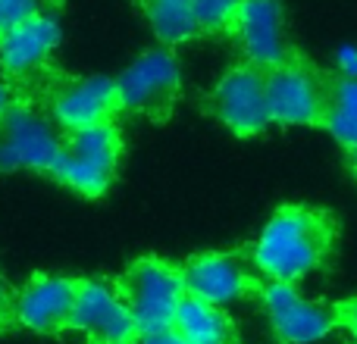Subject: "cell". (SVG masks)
Here are the masks:
<instances>
[{
  "label": "cell",
  "mask_w": 357,
  "mask_h": 344,
  "mask_svg": "<svg viewBox=\"0 0 357 344\" xmlns=\"http://www.w3.org/2000/svg\"><path fill=\"white\" fill-rule=\"evenodd\" d=\"M213 113L235 135H260L273 123L266 107V75L257 66L229 69L213 88Z\"/></svg>",
  "instance_id": "8"
},
{
  "label": "cell",
  "mask_w": 357,
  "mask_h": 344,
  "mask_svg": "<svg viewBox=\"0 0 357 344\" xmlns=\"http://www.w3.org/2000/svg\"><path fill=\"white\" fill-rule=\"evenodd\" d=\"M182 282L185 295L213 304V307L235 304L251 291V276L229 253H201V257L188 260L182 266Z\"/></svg>",
  "instance_id": "14"
},
{
  "label": "cell",
  "mask_w": 357,
  "mask_h": 344,
  "mask_svg": "<svg viewBox=\"0 0 357 344\" xmlns=\"http://www.w3.org/2000/svg\"><path fill=\"white\" fill-rule=\"evenodd\" d=\"M10 320H13V295H10V288H6V282L0 279V329Z\"/></svg>",
  "instance_id": "22"
},
{
  "label": "cell",
  "mask_w": 357,
  "mask_h": 344,
  "mask_svg": "<svg viewBox=\"0 0 357 344\" xmlns=\"http://www.w3.org/2000/svg\"><path fill=\"white\" fill-rule=\"evenodd\" d=\"M191 13H195L197 31H222L229 25H235L241 0H188Z\"/></svg>",
  "instance_id": "18"
},
{
  "label": "cell",
  "mask_w": 357,
  "mask_h": 344,
  "mask_svg": "<svg viewBox=\"0 0 357 344\" xmlns=\"http://www.w3.org/2000/svg\"><path fill=\"white\" fill-rule=\"evenodd\" d=\"M182 69L169 50H148L116 79L119 107L129 113H160L178 94Z\"/></svg>",
  "instance_id": "6"
},
{
  "label": "cell",
  "mask_w": 357,
  "mask_h": 344,
  "mask_svg": "<svg viewBox=\"0 0 357 344\" xmlns=\"http://www.w3.org/2000/svg\"><path fill=\"white\" fill-rule=\"evenodd\" d=\"M333 247L326 216L304 207H282L254 241V266L270 282L295 285L317 272Z\"/></svg>",
  "instance_id": "1"
},
{
  "label": "cell",
  "mask_w": 357,
  "mask_h": 344,
  "mask_svg": "<svg viewBox=\"0 0 357 344\" xmlns=\"http://www.w3.org/2000/svg\"><path fill=\"white\" fill-rule=\"evenodd\" d=\"M38 13H41V0H0V31L29 22Z\"/></svg>",
  "instance_id": "19"
},
{
  "label": "cell",
  "mask_w": 357,
  "mask_h": 344,
  "mask_svg": "<svg viewBox=\"0 0 357 344\" xmlns=\"http://www.w3.org/2000/svg\"><path fill=\"white\" fill-rule=\"evenodd\" d=\"M66 138L31 107H10L0 119V169L56 172Z\"/></svg>",
  "instance_id": "3"
},
{
  "label": "cell",
  "mask_w": 357,
  "mask_h": 344,
  "mask_svg": "<svg viewBox=\"0 0 357 344\" xmlns=\"http://www.w3.org/2000/svg\"><path fill=\"white\" fill-rule=\"evenodd\" d=\"M335 66L342 69V75H345V79H357V47H354V44L339 47V54H335Z\"/></svg>",
  "instance_id": "20"
},
{
  "label": "cell",
  "mask_w": 357,
  "mask_h": 344,
  "mask_svg": "<svg viewBox=\"0 0 357 344\" xmlns=\"http://www.w3.org/2000/svg\"><path fill=\"white\" fill-rule=\"evenodd\" d=\"M6 110H10V88H6V81L0 79V119L6 116Z\"/></svg>",
  "instance_id": "24"
},
{
  "label": "cell",
  "mask_w": 357,
  "mask_h": 344,
  "mask_svg": "<svg viewBox=\"0 0 357 344\" xmlns=\"http://www.w3.org/2000/svg\"><path fill=\"white\" fill-rule=\"evenodd\" d=\"M339 320L345 322V329H348V332H351V338L357 341V301L342 304V310H339Z\"/></svg>",
  "instance_id": "21"
},
{
  "label": "cell",
  "mask_w": 357,
  "mask_h": 344,
  "mask_svg": "<svg viewBox=\"0 0 357 344\" xmlns=\"http://www.w3.org/2000/svg\"><path fill=\"white\" fill-rule=\"evenodd\" d=\"M264 310L270 316L273 332L285 344H317L335 329L339 316L317 301H307L295 285L270 282L264 288Z\"/></svg>",
  "instance_id": "9"
},
{
  "label": "cell",
  "mask_w": 357,
  "mask_h": 344,
  "mask_svg": "<svg viewBox=\"0 0 357 344\" xmlns=\"http://www.w3.org/2000/svg\"><path fill=\"white\" fill-rule=\"evenodd\" d=\"M119 295L135 320L138 335L173 329L178 307L188 297L182 269L163 263V260H138L119 282Z\"/></svg>",
  "instance_id": "2"
},
{
  "label": "cell",
  "mask_w": 357,
  "mask_h": 344,
  "mask_svg": "<svg viewBox=\"0 0 357 344\" xmlns=\"http://www.w3.org/2000/svg\"><path fill=\"white\" fill-rule=\"evenodd\" d=\"M138 344H188L182 341L178 335L173 332V329H167V332H151V335H142V341Z\"/></svg>",
  "instance_id": "23"
},
{
  "label": "cell",
  "mask_w": 357,
  "mask_h": 344,
  "mask_svg": "<svg viewBox=\"0 0 357 344\" xmlns=\"http://www.w3.org/2000/svg\"><path fill=\"white\" fill-rule=\"evenodd\" d=\"M116 110H119L116 81L104 79V75H88V79L69 81L54 97V119L69 132L107 125Z\"/></svg>",
  "instance_id": "13"
},
{
  "label": "cell",
  "mask_w": 357,
  "mask_h": 344,
  "mask_svg": "<svg viewBox=\"0 0 357 344\" xmlns=\"http://www.w3.org/2000/svg\"><path fill=\"white\" fill-rule=\"evenodd\" d=\"M323 123L333 132L335 141H342L345 148L357 144V79L335 81V88L326 94Z\"/></svg>",
  "instance_id": "16"
},
{
  "label": "cell",
  "mask_w": 357,
  "mask_h": 344,
  "mask_svg": "<svg viewBox=\"0 0 357 344\" xmlns=\"http://www.w3.org/2000/svg\"><path fill=\"white\" fill-rule=\"evenodd\" d=\"M119 166V132L107 125H91L82 132H69L63 144V160L56 178L85 197H100L110 188Z\"/></svg>",
  "instance_id": "4"
},
{
  "label": "cell",
  "mask_w": 357,
  "mask_h": 344,
  "mask_svg": "<svg viewBox=\"0 0 357 344\" xmlns=\"http://www.w3.org/2000/svg\"><path fill=\"white\" fill-rule=\"evenodd\" d=\"M69 326L88 335L94 344H129L138 335L135 320H132L119 288L98 282V279L75 282Z\"/></svg>",
  "instance_id": "5"
},
{
  "label": "cell",
  "mask_w": 357,
  "mask_h": 344,
  "mask_svg": "<svg viewBox=\"0 0 357 344\" xmlns=\"http://www.w3.org/2000/svg\"><path fill=\"white\" fill-rule=\"evenodd\" d=\"M326 94L304 63H282L266 75V107L279 125H314L326 113Z\"/></svg>",
  "instance_id": "7"
},
{
  "label": "cell",
  "mask_w": 357,
  "mask_h": 344,
  "mask_svg": "<svg viewBox=\"0 0 357 344\" xmlns=\"http://www.w3.org/2000/svg\"><path fill=\"white\" fill-rule=\"evenodd\" d=\"M60 44V22L47 13H38L29 22L0 31V66L13 79H29L54 56Z\"/></svg>",
  "instance_id": "12"
},
{
  "label": "cell",
  "mask_w": 357,
  "mask_h": 344,
  "mask_svg": "<svg viewBox=\"0 0 357 344\" xmlns=\"http://www.w3.org/2000/svg\"><path fill=\"white\" fill-rule=\"evenodd\" d=\"M235 31L251 66H282L289 63V44L282 31V10L279 0H241Z\"/></svg>",
  "instance_id": "10"
},
{
  "label": "cell",
  "mask_w": 357,
  "mask_h": 344,
  "mask_svg": "<svg viewBox=\"0 0 357 344\" xmlns=\"http://www.w3.org/2000/svg\"><path fill=\"white\" fill-rule=\"evenodd\" d=\"M73 297L75 282L63 276H35L13 297V320L41 335L60 332L63 326H69Z\"/></svg>",
  "instance_id": "11"
},
{
  "label": "cell",
  "mask_w": 357,
  "mask_h": 344,
  "mask_svg": "<svg viewBox=\"0 0 357 344\" xmlns=\"http://www.w3.org/2000/svg\"><path fill=\"white\" fill-rule=\"evenodd\" d=\"M148 19L163 44H182L201 35L188 0H148Z\"/></svg>",
  "instance_id": "17"
},
{
  "label": "cell",
  "mask_w": 357,
  "mask_h": 344,
  "mask_svg": "<svg viewBox=\"0 0 357 344\" xmlns=\"http://www.w3.org/2000/svg\"><path fill=\"white\" fill-rule=\"evenodd\" d=\"M173 332L188 344H232V320L222 313V307L204 304L197 297H185L176 313Z\"/></svg>",
  "instance_id": "15"
},
{
  "label": "cell",
  "mask_w": 357,
  "mask_h": 344,
  "mask_svg": "<svg viewBox=\"0 0 357 344\" xmlns=\"http://www.w3.org/2000/svg\"><path fill=\"white\" fill-rule=\"evenodd\" d=\"M351 163H354V172H357V144L351 148Z\"/></svg>",
  "instance_id": "25"
}]
</instances>
